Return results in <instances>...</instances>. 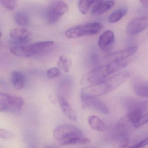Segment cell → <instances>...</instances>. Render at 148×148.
Returning a JSON list of instances; mask_svg holds the SVG:
<instances>
[{
	"instance_id": "15",
	"label": "cell",
	"mask_w": 148,
	"mask_h": 148,
	"mask_svg": "<svg viewBox=\"0 0 148 148\" xmlns=\"http://www.w3.org/2000/svg\"><path fill=\"white\" fill-rule=\"evenodd\" d=\"M89 125L95 131L103 132L106 130L107 126L104 121L96 116H90L88 119Z\"/></svg>"
},
{
	"instance_id": "12",
	"label": "cell",
	"mask_w": 148,
	"mask_h": 148,
	"mask_svg": "<svg viewBox=\"0 0 148 148\" xmlns=\"http://www.w3.org/2000/svg\"><path fill=\"white\" fill-rule=\"evenodd\" d=\"M114 5V1H95L92 9V14L95 15L104 14L110 10Z\"/></svg>"
},
{
	"instance_id": "19",
	"label": "cell",
	"mask_w": 148,
	"mask_h": 148,
	"mask_svg": "<svg viewBox=\"0 0 148 148\" xmlns=\"http://www.w3.org/2000/svg\"><path fill=\"white\" fill-rule=\"evenodd\" d=\"M128 12L127 7H122L112 12L108 17V21L111 23H115L124 17Z\"/></svg>"
},
{
	"instance_id": "20",
	"label": "cell",
	"mask_w": 148,
	"mask_h": 148,
	"mask_svg": "<svg viewBox=\"0 0 148 148\" xmlns=\"http://www.w3.org/2000/svg\"><path fill=\"white\" fill-rule=\"evenodd\" d=\"M15 21L16 23L22 27H27L29 24L28 15L24 11L17 12L15 15Z\"/></svg>"
},
{
	"instance_id": "8",
	"label": "cell",
	"mask_w": 148,
	"mask_h": 148,
	"mask_svg": "<svg viewBox=\"0 0 148 148\" xmlns=\"http://www.w3.org/2000/svg\"><path fill=\"white\" fill-rule=\"evenodd\" d=\"M82 101L84 107L99 111L104 114H108L109 113L107 105L101 100L97 97L83 99Z\"/></svg>"
},
{
	"instance_id": "2",
	"label": "cell",
	"mask_w": 148,
	"mask_h": 148,
	"mask_svg": "<svg viewBox=\"0 0 148 148\" xmlns=\"http://www.w3.org/2000/svg\"><path fill=\"white\" fill-rule=\"evenodd\" d=\"M129 62L127 59L110 62L106 65L96 68L90 71L83 76L82 80L83 82L86 83L94 84L99 82L126 67Z\"/></svg>"
},
{
	"instance_id": "30",
	"label": "cell",
	"mask_w": 148,
	"mask_h": 148,
	"mask_svg": "<svg viewBox=\"0 0 148 148\" xmlns=\"http://www.w3.org/2000/svg\"><path fill=\"white\" fill-rule=\"evenodd\" d=\"M2 36V33H1V32H0V36Z\"/></svg>"
},
{
	"instance_id": "14",
	"label": "cell",
	"mask_w": 148,
	"mask_h": 148,
	"mask_svg": "<svg viewBox=\"0 0 148 148\" xmlns=\"http://www.w3.org/2000/svg\"><path fill=\"white\" fill-rule=\"evenodd\" d=\"M58 100L61 109L64 114L71 120H76V116L75 113L65 97L62 96H59Z\"/></svg>"
},
{
	"instance_id": "22",
	"label": "cell",
	"mask_w": 148,
	"mask_h": 148,
	"mask_svg": "<svg viewBox=\"0 0 148 148\" xmlns=\"http://www.w3.org/2000/svg\"><path fill=\"white\" fill-rule=\"evenodd\" d=\"M72 59L67 56H62L60 57L58 61V65L60 68L66 73H68L69 71L72 66Z\"/></svg>"
},
{
	"instance_id": "11",
	"label": "cell",
	"mask_w": 148,
	"mask_h": 148,
	"mask_svg": "<svg viewBox=\"0 0 148 148\" xmlns=\"http://www.w3.org/2000/svg\"><path fill=\"white\" fill-rule=\"evenodd\" d=\"M137 49L138 48L136 46L130 47L126 49L112 53L108 55L106 58L110 62L116 60L127 59V58L134 55L136 52Z\"/></svg>"
},
{
	"instance_id": "21",
	"label": "cell",
	"mask_w": 148,
	"mask_h": 148,
	"mask_svg": "<svg viewBox=\"0 0 148 148\" xmlns=\"http://www.w3.org/2000/svg\"><path fill=\"white\" fill-rule=\"evenodd\" d=\"M140 108L142 113L141 120L138 124L135 126V127H139L148 122V101L141 102Z\"/></svg>"
},
{
	"instance_id": "29",
	"label": "cell",
	"mask_w": 148,
	"mask_h": 148,
	"mask_svg": "<svg viewBox=\"0 0 148 148\" xmlns=\"http://www.w3.org/2000/svg\"><path fill=\"white\" fill-rule=\"evenodd\" d=\"M141 4L144 6V7H148V0L147 1H140Z\"/></svg>"
},
{
	"instance_id": "9",
	"label": "cell",
	"mask_w": 148,
	"mask_h": 148,
	"mask_svg": "<svg viewBox=\"0 0 148 148\" xmlns=\"http://www.w3.org/2000/svg\"><path fill=\"white\" fill-rule=\"evenodd\" d=\"M0 98L10 107L14 108L17 110L21 109L24 105V100L20 96L0 92Z\"/></svg>"
},
{
	"instance_id": "23",
	"label": "cell",
	"mask_w": 148,
	"mask_h": 148,
	"mask_svg": "<svg viewBox=\"0 0 148 148\" xmlns=\"http://www.w3.org/2000/svg\"><path fill=\"white\" fill-rule=\"evenodd\" d=\"M95 1L91 0H80L77 3L78 10L81 14H87L90 6L95 3Z\"/></svg>"
},
{
	"instance_id": "17",
	"label": "cell",
	"mask_w": 148,
	"mask_h": 148,
	"mask_svg": "<svg viewBox=\"0 0 148 148\" xmlns=\"http://www.w3.org/2000/svg\"><path fill=\"white\" fill-rule=\"evenodd\" d=\"M11 83L15 88L20 90L23 88L26 83L25 76L18 71H14L12 73L11 77Z\"/></svg>"
},
{
	"instance_id": "16",
	"label": "cell",
	"mask_w": 148,
	"mask_h": 148,
	"mask_svg": "<svg viewBox=\"0 0 148 148\" xmlns=\"http://www.w3.org/2000/svg\"><path fill=\"white\" fill-rule=\"evenodd\" d=\"M133 89L136 95L143 98H148V82L137 81L133 84Z\"/></svg>"
},
{
	"instance_id": "10",
	"label": "cell",
	"mask_w": 148,
	"mask_h": 148,
	"mask_svg": "<svg viewBox=\"0 0 148 148\" xmlns=\"http://www.w3.org/2000/svg\"><path fill=\"white\" fill-rule=\"evenodd\" d=\"M114 41V34L112 30L104 31L99 37L98 41L99 47L103 50H109Z\"/></svg>"
},
{
	"instance_id": "18",
	"label": "cell",
	"mask_w": 148,
	"mask_h": 148,
	"mask_svg": "<svg viewBox=\"0 0 148 148\" xmlns=\"http://www.w3.org/2000/svg\"><path fill=\"white\" fill-rule=\"evenodd\" d=\"M141 102L136 107L130 110L127 116L129 121L134 125V127L140 123L141 120L142 113L140 108Z\"/></svg>"
},
{
	"instance_id": "6",
	"label": "cell",
	"mask_w": 148,
	"mask_h": 148,
	"mask_svg": "<svg viewBox=\"0 0 148 148\" xmlns=\"http://www.w3.org/2000/svg\"><path fill=\"white\" fill-rule=\"evenodd\" d=\"M148 28V17H136L128 25L127 31L130 35L137 34Z\"/></svg>"
},
{
	"instance_id": "4",
	"label": "cell",
	"mask_w": 148,
	"mask_h": 148,
	"mask_svg": "<svg viewBox=\"0 0 148 148\" xmlns=\"http://www.w3.org/2000/svg\"><path fill=\"white\" fill-rule=\"evenodd\" d=\"M82 134L81 129L73 125H62L54 131L55 139L62 145H69L72 139L82 136Z\"/></svg>"
},
{
	"instance_id": "5",
	"label": "cell",
	"mask_w": 148,
	"mask_h": 148,
	"mask_svg": "<svg viewBox=\"0 0 148 148\" xmlns=\"http://www.w3.org/2000/svg\"><path fill=\"white\" fill-rule=\"evenodd\" d=\"M68 10V5L65 2L54 1L47 7L45 12V18L48 23L54 24L57 22Z\"/></svg>"
},
{
	"instance_id": "3",
	"label": "cell",
	"mask_w": 148,
	"mask_h": 148,
	"mask_svg": "<svg viewBox=\"0 0 148 148\" xmlns=\"http://www.w3.org/2000/svg\"><path fill=\"white\" fill-rule=\"evenodd\" d=\"M102 27V24L98 22L81 24L71 27L67 30L65 32V36L67 38L73 39L93 35L99 33Z\"/></svg>"
},
{
	"instance_id": "24",
	"label": "cell",
	"mask_w": 148,
	"mask_h": 148,
	"mask_svg": "<svg viewBox=\"0 0 148 148\" xmlns=\"http://www.w3.org/2000/svg\"><path fill=\"white\" fill-rule=\"evenodd\" d=\"M0 3L8 10H13L15 8L16 1L14 0H1Z\"/></svg>"
},
{
	"instance_id": "27",
	"label": "cell",
	"mask_w": 148,
	"mask_h": 148,
	"mask_svg": "<svg viewBox=\"0 0 148 148\" xmlns=\"http://www.w3.org/2000/svg\"><path fill=\"white\" fill-rule=\"evenodd\" d=\"M147 145H148V138L141 141L139 143H136L135 145H134L132 148H143V147Z\"/></svg>"
},
{
	"instance_id": "28",
	"label": "cell",
	"mask_w": 148,
	"mask_h": 148,
	"mask_svg": "<svg viewBox=\"0 0 148 148\" xmlns=\"http://www.w3.org/2000/svg\"><path fill=\"white\" fill-rule=\"evenodd\" d=\"M10 107L2 100H0V112H4L10 109Z\"/></svg>"
},
{
	"instance_id": "13",
	"label": "cell",
	"mask_w": 148,
	"mask_h": 148,
	"mask_svg": "<svg viewBox=\"0 0 148 148\" xmlns=\"http://www.w3.org/2000/svg\"><path fill=\"white\" fill-rule=\"evenodd\" d=\"M10 51L16 56L24 57L34 56L31 44L29 45H16L10 49Z\"/></svg>"
},
{
	"instance_id": "7",
	"label": "cell",
	"mask_w": 148,
	"mask_h": 148,
	"mask_svg": "<svg viewBox=\"0 0 148 148\" xmlns=\"http://www.w3.org/2000/svg\"><path fill=\"white\" fill-rule=\"evenodd\" d=\"M31 33L25 28L14 29L10 33V36L13 39L12 43L16 45H23L30 41Z\"/></svg>"
},
{
	"instance_id": "1",
	"label": "cell",
	"mask_w": 148,
	"mask_h": 148,
	"mask_svg": "<svg viewBox=\"0 0 148 148\" xmlns=\"http://www.w3.org/2000/svg\"><path fill=\"white\" fill-rule=\"evenodd\" d=\"M130 76L128 72H122L84 88L81 92L82 100L97 97L108 94L120 87Z\"/></svg>"
},
{
	"instance_id": "26",
	"label": "cell",
	"mask_w": 148,
	"mask_h": 148,
	"mask_svg": "<svg viewBox=\"0 0 148 148\" xmlns=\"http://www.w3.org/2000/svg\"><path fill=\"white\" fill-rule=\"evenodd\" d=\"M14 136V134L8 130L4 129H0V138L2 139H9Z\"/></svg>"
},
{
	"instance_id": "25",
	"label": "cell",
	"mask_w": 148,
	"mask_h": 148,
	"mask_svg": "<svg viewBox=\"0 0 148 148\" xmlns=\"http://www.w3.org/2000/svg\"><path fill=\"white\" fill-rule=\"evenodd\" d=\"M60 74V69L57 67H53L49 69L47 71V74L49 79H54L59 76Z\"/></svg>"
}]
</instances>
